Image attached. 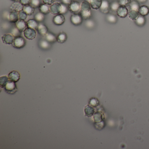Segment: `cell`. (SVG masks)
<instances>
[{"mask_svg":"<svg viewBox=\"0 0 149 149\" xmlns=\"http://www.w3.org/2000/svg\"><path fill=\"white\" fill-rule=\"evenodd\" d=\"M40 3V0H31L30 5L33 7L34 8H37L40 6L41 5Z\"/></svg>","mask_w":149,"mask_h":149,"instance_id":"836d02e7","label":"cell"},{"mask_svg":"<svg viewBox=\"0 0 149 149\" xmlns=\"http://www.w3.org/2000/svg\"><path fill=\"white\" fill-rule=\"evenodd\" d=\"M84 112L86 116H91L94 113V110L93 108L88 105L85 107Z\"/></svg>","mask_w":149,"mask_h":149,"instance_id":"484cf974","label":"cell"},{"mask_svg":"<svg viewBox=\"0 0 149 149\" xmlns=\"http://www.w3.org/2000/svg\"><path fill=\"white\" fill-rule=\"evenodd\" d=\"M21 32L19 30L18 28L17 27H15L12 29L11 34L15 37L20 36L21 35Z\"/></svg>","mask_w":149,"mask_h":149,"instance_id":"d590c367","label":"cell"},{"mask_svg":"<svg viewBox=\"0 0 149 149\" xmlns=\"http://www.w3.org/2000/svg\"><path fill=\"white\" fill-rule=\"evenodd\" d=\"M45 39L48 41L50 43H54L57 41V37L56 35L51 32H49L45 36Z\"/></svg>","mask_w":149,"mask_h":149,"instance_id":"ac0fdd59","label":"cell"},{"mask_svg":"<svg viewBox=\"0 0 149 149\" xmlns=\"http://www.w3.org/2000/svg\"><path fill=\"white\" fill-rule=\"evenodd\" d=\"M26 44V41L25 39L21 35L15 37L14 39L13 45L14 47L16 49H21L23 48Z\"/></svg>","mask_w":149,"mask_h":149,"instance_id":"7a4b0ae2","label":"cell"},{"mask_svg":"<svg viewBox=\"0 0 149 149\" xmlns=\"http://www.w3.org/2000/svg\"><path fill=\"white\" fill-rule=\"evenodd\" d=\"M54 1H55V0H54Z\"/></svg>","mask_w":149,"mask_h":149,"instance_id":"bcb514c9","label":"cell"},{"mask_svg":"<svg viewBox=\"0 0 149 149\" xmlns=\"http://www.w3.org/2000/svg\"><path fill=\"white\" fill-rule=\"evenodd\" d=\"M80 15H81L82 19H89L91 16V11H80Z\"/></svg>","mask_w":149,"mask_h":149,"instance_id":"83f0119b","label":"cell"},{"mask_svg":"<svg viewBox=\"0 0 149 149\" xmlns=\"http://www.w3.org/2000/svg\"><path fill=\"white\" fill-rule=\"evenodd\" d=\"M34 19H35L39 23H41L45 19V16H44V14L41 12H38L35 15Z\"/></svg>","mask_w":149,"mask_h":149,"instance_id":"f546056e","label":"cell"},{"mask_svg":"<svg viewBox=\"0 0 149 149\" xmlns=\"http://www.w3.org/2000/svg\"><path fill=\"white\" fill-rule=\"evenodd\" d=\"M9 80V77L7 76H3L0 77V86L1 88H5L8 81Z\"/></svg>","mask_w":149,"mask_h":149,"instance_id":"4316f807","label":"cell"},{"mask_svg":"<svg viewBox=\"0 0 149 149\" xmlns=\"http://www.w3.org/2000/svg\"><path fill=\"white\" fill-rule=\"evenodd\" d=\"M118 3L120 5L127 6L130 5L131 0H118Z\"/></svg>","mask_w":149,"mask_h":149,"instance_id":"74e56055","label":"cell"},{"mask_svg":"<svg viewBox=\"0 0 149 149\" xmlns=\"http://www.w3.org/2000/svg\"><path fill=\"white\" fill-rule=\"evenodd\" d=\"M139 14L142 16H146L149 14V8L146 5H143L140 7L139 10Z\"/></svg>","mask_w":149,"mask_h":149,"instance_id":"603a6c76","label":"cell"},{"mask_svg":"<svg viewBox=\"0 0 149 149\" xmlns=\"http://www.w3.org/2000/svg\"><path fill=\"white\" fill-rule=\"evenodd\" d=\"M86 25L87 27H89V28H91V27L93 26V22L91 20H88L86 22Z\"/></svg>","mask_w":149,"mask_h":149,"instance_id":"60d3db41","label":"cell"},{"mask_svg":"<svg viewBox=\"0 0 149 149\" xmlns=\"http://www.w3.org/2000/svg\"><path fill=\"white\" fill-rule=\"evenodd\" d=\"M8 19L11 23H15L19 20V13L15 11H11L8 15Z\"/></svg>","mask_w":149,"mask_h":149,"instance_id":"7c38bea8","label":"cell"},{"mask_svg":"<svg viewBox=\"0 0 149 149\" xmlns=\"http://www.w3.org/2000/svg\"><path fill=\"white\" fill-rule=\"evenodd\" d=\"M147 0H137V1H138L139 3H144L145 2H146Z\"/></svg>","mask_w":149,"mask_h":149,"instance_id":"ee69618b","label":"cell"},{"mask_svg":"<svg viewBox=\"0 0 149 149\" xmlns=\"http://www.w3.org/2000/svg\"><path fill=\"white\" fill-rule=\"evenodd\" d=\"M120 5L116 1H114L110 4V9L113 11H116Z\"/></svg>","mask_w":149,"mask_h":149,"instance_id":"1f68e13d","label":"cell"},{"mask_svg":"<svg viewBox=\"0 0 149 149\" xmlns=\"http://www.w3.org/2000/svg\"><path fill=\"white\" fill-rule=\"evenodd\" d=\"M19 13V20L25 21L28 17V15L23 10L18 12Z\"/></svg>","mask_w":149,"mask_h":149,"instance_id":"d6a6232c","label":"cell"},{"mask_svg":"<svg viewBox=\"0 0 149 149\" xmlns=\"http://www.w3.org/2000/svg\"><path fill=\"white\" fill-rule=\"evenodd\" d=\"M57 37V42L59 43H65V42L67 40V35L65 32H61L60 33Z\"/></svg>","mask_w":149,"mask_h":149,"instance_id":"d6986e66","label":"cell"},{"mask_svg":"<svg viewBox=\"0 0 149 149\" xmlns=\"http://www.w3.org/2000/svg\"><path fill=\"white\" fill-rule=\"evenodd\" d=\"M107 19L108 22L111 23H115L117 21L116 17L113 15H108Z\"/></svg>","mask_w":149,"mask_h":149,"instance_id":"e575fe53","label":"cell"},{"mask_svg":"<svg viewBox=\"0 0 149 149\" xmlns=\"http://www.w3.org/2000/svg\"><path fill=\"white\" fill-rule=\"evenodd\" d=\"M43 3L48 5H51L54 3V0H42Z\"/></svg>","mask_w":149,"mask_h":149,"instance_id":"ab89813d","label":"cell"},{"mask_svg":"<svg viewBox=\"0 0 149 149\" xmlns=\"http://www.w3.org/2000/svg\"><path fill=\"white\" fill-rule=\"evenodd\" d=\"M39 23L35 19H31L27 22V27L33 29H37Z\"/></svg>","mask_w":149,"mask_h":149,"instance_id":"e0dca14e","label":"cell"},{"mask_svg":"<svg viewBox=\"0 0 149 149\" xmlns=\"http://www.w3.org/2000/svg\"><path fill=\"white\" fill-rule=\"evenodd\" d=\"M110 9V4L107 0H102V5L100 8L101 12L104 14H107Z\"/></svg>","mask_w":149,"mask_h":149,"instance_id":"4fadbf2b","label":"cell"},{"mask_svg":"<svg viewBox=\"0 0 149 149\" xmlns=\"http://www.w3.org/2000/svg\"><path fill=\"white\" fill-rule=\"evenodd\" d=\"M136 23L139 26H143L146 23V20L144 16L140 15L137 19L135 21Z\"/></svg>","mask_w":149,"mask_h":149,"instance_id":"4dcf8cb0","label":"cell"},{"mask_svg":"<svg viewBox=\"0 0 149 149\" xmlns=\"http://www.w3.org/2000/svg\"><path fill=\"white\" fill-rule=\"evenodd\" d=\"M24 5L19 1H14L11 5V10L12 11H15L19 12L23 10Z\"/></svg>","mask_w":149,"mask_h":149,"instance_id":"30bf717a","label":"cell"},{"mask_svg":"<svg viewBox=\"0 0 149 149\" xmlns=\"http://www.w3.org/2000/svg\"><path fill=\"white\" fill-rule=\"evenodd\" d=\"M8 77L9 80L16 83L20 79V74L17 71H13L9 74Z\"/></svg>","mask_w":149,"mask_h":149,"instance_id":"8fae6325","label":"cell"},{"mask_svg":"<svg viewBox=\"0 0 149 149\" xmlns=\"http://www.w3.org/2000/svg\"><path fill=\"white\" fill-rule=\"evenodd\" d=\"M89 104H90V105H92V106L95 107V106L98 105H97L98 104V100L95 98L91 99H90V102Z\"/></svg>","mask_w":149,"mask_h":149,"instance_id":"f35d334b","label":"cell"},{"mask_svg":"<svg viewBox=\"0 0 149 149\" xmlns=\"http://www.w3.org/2000/svg\"><path fill=\"white\" fill-rule=\"evenodd\" d=\"M82 19L81 15L79 14H73L71 17V21L74 25L78 26L82 23Z\"/></svg>","mask_w":149,"mask_h":149,"instance_id":"5b68a950","label":"cell"},{"mask_svg":"<svg viewBox=\"0 0 149 149\" xmlns=\"http://www.w3.org/2000/svg\"><path fill=\"white\" fill-rule=\"evenodd\" d=\"M139 11H137L130 10L128 13V16L132 20L136 21L140 16Z\"/></svg>","mask_w":149,"mask_h":149,"instance_id":"ffe728a7","label":"cell"},{"mask_svg":"<svg viewBox=\"0 0 149 149\" xmlns=\"http://www.w3.org/2000/svg\"><path fill=\"white\" fill-rule=\"evenodd\" d=\"M53 21L54 24L58 26H60L62 25L65 23V18L63 15L61 14H58L53 17Z\"/></svg>","mask_w":149,"mask_h":149,"instance_id":"9c48e42d","label":"cell"},{"mask_svg":"<svg viewBox=\"0 0 149 149\" xmlns=\"http://www.w3.org/2000/svg\"><path fill=\"white\" fill-rule=\"evenodd\" d=\"M15 24L16 27L21 32L24 31L27 28V23L25 22V21L19 20Z\"/></svg>","mask_w":149,"mask_h":149,"instance_id":"9a60e30c","label":"cell"},{"mask_svg":"<svg viewBox=\"0 0 149 149\" xmlns=\"http://www.w3.org/2000/svg\"><path fill=\"white\" fill-rule=\"evenodd\" d=\"M31 0H19L20 2L22 3L23 5H29L31 3Z\"/></svg>","mask_w":149,"mask_h":149,"instance_id":"b9f144b4","label":"cell"},{"mask_svg":"<svg viewBox=\"0 0 149 149\" xmlns=\"http://www.w3.org/2000/svg\"><path fill=\"white\" fill-rule=\"evenodd\" d=\"M39 46L43 49H48L51 47V43L46 39L40 40L39 43Z\"/></svg>","mask_w":149,"mask_h":149,"instance_id":"d4e9b609","label":"cell"},{"mask_svg":"<svg viewBox=\"0 0 149 149\" xmlns=\"http://www.w3.org/2000/svg\"><path fill=\"white\" fill-rule=\"evenodd\" d=\"M40 12L44 14L47 15L50 12V7L46 4H41L39 7Z\"/></svg>","mask_w":149,"mask_h":149,"instance_id":"7402d4cb","label":"cell"},{"mask_svg":"<svg viewBox=\"0 0 149 149\" xmlns=\"http://www.w3.org/2000/svg\"><path fill=\"white\" fill-rule=\"evenodd\" d=\"M61 1L63 4L69 5L72 1V0H61Z\"/></svg>","mask_w":149,"mask_h":149,"instance_id":"7bdbcfd3","label":"cell"},{"mask_svg":"<svg viewBox=\"0 0 149 149\" xmlns=\"http://www.w3.org/2000/svg\"><path fill=\"white\" fill-rule=\"evenodd\" d=\"M130 5L131 10H133L137 11H139L140 7L138 1H131Z\"/></svg>","mask_w":149,"mask_h":149,"instance_id":"f1b7e54d","label":"cell"},{"mask_svg":"<svg viewBox=\"0 0 149 149\" xmlns=\"http://www.w3.org/2000/svg\"><path fill=\"white\" fill-rule=\"evenodd\" d=\"M11 1H18V0H11Z\"/></svg>","mask_w":149,"mask_h":149,"instance_id":"f6af8a7d","label":"cell"},{"mask_svg":"<svg viewBox=\"0 0 149 149\" xmlns=\"http://www.w3.org/2000/svg\"><path fill=\"white\" fill-rule=\"evenodd\" d=\"M6 92L9 94H14L18 90L15 82L9 80L5 87Z\"/></svg>","mask_w":149,"mask_h":149,"instance_id":"3957f363","label":"cell"},{"mask_svg":"<svg viewBox=\"0 0 149 149\" xmlns=\"http://www.w3.org/2000/svg\"><path fill=\"white\" fill-rule=\"evenodd\" d=\"M68 9L73 14H78L81 11L80 4L76 1H72L71 4L68 5Z\"/></svg>","mask_w":149,"mask_h":149,"instance_id":"6da1fadb","label":"cell"},{"mask_svg":"<svg viewBox=\"0 0 149 149\" xmlns=\"http://www.w3.org/2000/svg\"><path fill=\"white\" fill-rule=\"evenodd\" d=\"M23 32L25 37L29 40H33L37 36V32L35 29L27 27Z\"/></svg>","mask_w":149,"mask_h":149,"instance_id":"277c9868","label":"cell"},{"mask_svg":"<svg viewBox=\"0 0 149 149\" xmlns=\"http://www.w3.org/2000/svg\"><path fill=\"white\" fill-rule=\"evenodd\" d=\"M129 10L126 6L120 5L116 11L117 15L120 18H125L128 16Z\"/></svg>","mask_w":149,"mask_h":149,"instance_id":"8992f818","label":"cell"},{"mask_svg":"<svg viewBox=\"0 0 149 149\" xmlns=\"http://www.w3.org/2000/svg\"><path fill=\"white\" fill-rule=\"evenodd\" d=\"M37 29L39 34L42 37H45L46 34L48 33L47 27L43 23H39Z\"/></svg>","mask_w":149,"mask_h":149,"instance_id":"5bb4252c","label":"cell"},{"mask_svg":"<svg viewBox=\"0 0 149 149\" xmlns=\"http://www.w3.org/2000/svg\"><path fill=\"white\" fill-rule=\"evenodd\" d=\"M61 14L64 15V14L67 13L68 10H69L68 7H67V5H65V4H63V3L61 4Z\"/></svg>","mask_w":149,"mask_h":149,"instance_id":"8d00e7d4","label":"cell"},{"mask_svg":"<svg viewBox=\"0 0 149 149\" xmlns=\"http://www.w3.org/2000/svg\"><path fill=\"white\" fill-rule=\"evenodd\" d=\"M23 10L28 15H31L34 13L35 8L29 4L24 5Z\"/></svg>","mask_w":149,"mask_h":149,"instance_id":"44dd1931","label":"cell"},{"mask_svg":"<svg viewBox=\"0 0 149 149\" xmlns=\"http://www.w3.org/2000/svg\"><path fill=\"white\" fill-rule=\"evenodd\" d=\"M61 4L55 2L50 6V12L54 15L61 14Z\"/></svg>","mask_w":149,"mask_h":149,"instance_id":"52a82bcc","label":"cell"},{"mask_svg":"<svg viewBox=\"0 0 149 149\" xmlns=\"http://www.w3.org/2000/svg\"><path fill=\"white\" fill-rule=\"evenodd\" d=\"M91 8L94 10L100 9L102 2V0H90Z\"/></svg>","mask_w":149,"mask_h":149,"instance_id":"2e32d148","label":"cell"},{"mask_svg":"<svg viewBox=\"0 0 149 149\" xmlns=\"http://www.w3.org/2000/svg\"><path fill=\"white\" fill-rule=\"evenodd\" d=\"M80 7H81V11H90L91 8L90 3L87 1H82L80 4Z\"/></svg>","mask_w":149,"mask_h":149,"instance_id":"cb8c5ba5","label":"cell"},{"mask_svg":"<svg viewBox=\"0 0 149 149\" xmlns=\"http://www.w3.org/2000/svg\"><path fill=\"white\" fill-rule=\"evenodd\" d=\"M14 39L15 37L10 33L5 34L1 37V39L3 43L8 45L13 44Z\"/></svg>","mask_w":149,"mask_h":149,"instance_id":"ba28073f","label":"cell"}]
</instances>
